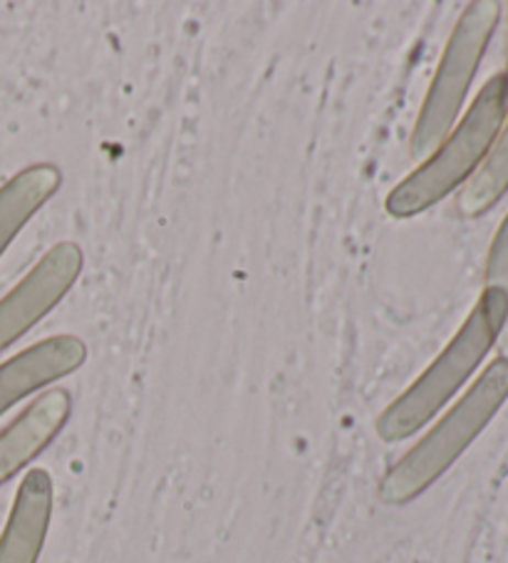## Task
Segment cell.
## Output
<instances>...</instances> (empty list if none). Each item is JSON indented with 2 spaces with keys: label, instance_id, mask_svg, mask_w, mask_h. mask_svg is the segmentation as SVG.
I'll use <instances>...</instances> for the list:
<instances>
[{
  "label": "cell",
  "instance_id": "cell-1",
  "mask_svg": "<svg viewBox=\"0 0 508 563\" xmlns=\"http://www.w3.org/2000/svg\"><path fill=\"white\" fill-rule=\"evenodd\" d=\"M508 320V300L501 290L484 288L472 316L449 343L442 355L427 367L424 375L405 395L379 415L377 434L385 442H399L424 427L442 407L452 400L472 373L492 351Z\"/></svg>",
  "mask_w": 508,
  "mask_h": 563
},
{
  "label": "cell",
  "instance_id": "cell-2",
  "mask_svg": "<svg viewBox=\"0 0 508 563\" xmlns=\"http://www.w3.org/2000/svg\"><path fill=\"white\" fill-rule=\"evenodd\" d=\"M508 397V361L496 357L432 432L385 474L379 494L387 504H407L462 457Z\"/></svg>",
  "mask_w": 508,
  "mask_h": 563
},
{
  "label": "cell",
  "instance_id": "cell-3",
  "mask_svg": "<svg viewBox=\"0 0 508 563\" xmlns=\"http://www.w3.org/2000/svg\"><path fill=\"white\" fill-rule=\"evenodd\" d=\"M506 118L508 80L506 75H496L482 87L464 120L446 134L432 157L402 184H397V189L387 197V211L399 219L415 217L454 191L482 164Z\"/></svg>",
  "mask_w": 508,
  "mask_h": 563
},
{
  "label": "cell",
  "instance_id": "cell-4",
  "mask_svg": "<svg viewBox=\"0 0 508 563\" xmlns=\"http://www.w3.org/2000/svg\"><path fill=\"white\" fill-rule=\"evenodd\" d=\"M498 15H501V5L496 0H476V3L466 5V11L459 18L442 63H439L434 82L429 87L422 112H419L412 134L415 157L432 154L452 132V124L466 100L468 85H472L476 67L496 31Z\"/></svg>",
  "mask_w": 508,
  "mask_h": 563
},
{
  "label": "cell",
  "instance_id": "cell-5",
  "mask_svg": "<svg viewBox=\"0 0 508 563\" xmlns=\"http://www.w3.org/2000/svg\"><path fill=\"white\" fill-rule=\"evenodd\" d=\"M82 251L70 241L53 246L37 266L0 300V351L25 335L80 276Z\"/></svg>",
  "mask_w": 508,
  "mask_h": 563
},
{
  "label": "cell",
  "instance_id": "cell-6",
  "mask_svg": "<svg viewBox=\"0 0 508 563\" xmlns=\"http://www.w3.org/2000/svg\"><path fill=\"white\" fill-rule=\"evenodd\" d=\"M85 345L73 335H55L0 365V415L41 387L70 375L85 363Z\"/></svg>",
  "mask_w": 508,
  "mask_h": 563
},
{
  "label": "cell",
  "instance_id": "cell-7",
  "mask_svg": "<svg viewBox=\"0 0 508 563\" xmlns=\"http://www.w3.org/2000/svg\"><path fill=\"white\" fill-rule=\"evenodd\" d=\"M53 517V479L45 470L25 474L0 537V563H35Z\"/></svg>",
  "mask_w": 508,
  "mask_h": 563
},
{
  "label": "cell",
  "instance_id": "cell-8",
  "mask_svg": "<svg viewBox=\"0 0 508 563\" xmlns=\"http://www.w3.org/2000/svg\"><path fill=\"white\" fill-rule=\"evenodd\" d=\"M67 415H70V395L51 390L37 397L8 430L0 432V484L21 472L55 440Z\"/></svg>",
  "mask_w": 508,
  "mask_h": 563
},
{
  "label": "cell",
  "instance_id": "cell-9",
  "mask_svg": "<svg viewBox=\"0 0 508 563\" xmlns=\"http://www.w3.org/2000/svg\"><path fill=\"white\" fill-rule=\"evenodd\" d=\"M60 187V169L53 164H35L0 187V256L35 217V211Z\"/></svg>",
  "mask_w": 508,
  "mask_h": 563
},
{
  "label": "cell",
  "instance_id": "cell-10",
  "mask_svg": "<svg viewBox=\"0 0 508 563\" xmlns=\"http://www.w3.org/2000/svg\"><path fill=\"white\" fill-rule=\"evenodd\" d=\"M508 191V120L494 140L492 150L478 164L476 172L466 179L464 189L459 191L456 207L464 217H478L494 207Z\"/></svg>",
  "mask_w": 508,
  "mask_h": 563
},
{
  "label": "cell",
  "instance_id": "cell-11",
  "mask_svg": "<svg viewBox=\"0 0 508 563\" xmlns=\"http://www.w3.org/2000/svg\"><path fill=\"white\" fill-rule=\"evenodd\" d=\"M486 288L501 290L508 300V217L504 219L501 227H498L492 251H488V264H486ZM498 347H501V355L508 361V320L504 325V333L498 335Z\"/></svg>",
  "mask_w": 508,
  "mask_h": 563
},
{
  "label": "cell",
  "instance_id": "cell-12",
  "mask_svg": "<svg viewBox=\"0 0 508 563\" xmlns=\"http://www.w3.org/2000/svg\"><path fill=\"white\" fill-rule=\"evenodd\" d=\"M506 80H508V73H506Z\"/></svg>",
  "mask_w": 508,
  "mask_h": 563
}]
</instances>
